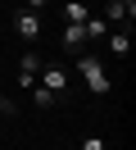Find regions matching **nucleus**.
Returning <instances> with one entry per match:
<instances>
[{"instance_id":"obj_1","label":"nucleus","mask_w":136,"mask_h":150,"mask_svg":"<svg viewBox=\"0 0 136 150\" xmlns=\"http://www.w3.org/2000/svg\"><path fill=\"white\" fill-rule=\"evenodd\" d=\"M73 59H77V77L91 86V96H100V100H104V96L113 91V77H109L104 59H100L95 50H82V55H73Z\"/></svg>"},{"instance_id":"obj_2","label":"nucleus","mask_w":136,"mask_h":150,"mask_svg":"<svg viewBox=\"0 0 136 150\" xmlns=\"http://www.w3.org/2000/svg\"><path fill=\"white\" fill-rule=\"evenodd\" d=\"M36 86H45L54 100H63V96H68V68H63V64H41Z\"/></svg>"},{"instance_id":"obj_3","label":"nucleus","mask_w":136,"mask_h":150,"mask_svg":"<svg viewBox=\"0 0 136 150\" xmlns=\"http://www.w3.org/2000/svg\"><path fill=\"white\" fill-rule=\"evenodd\" d=\"M41 64H45V59L36 55V50H27V55L18 59V91H32V86H36V73H41Z\"/></svg>"},{"instance_id":"obj_4","label":"nucleus","mask_w":136,"mask_h":150,"mask_svg":"<svg viewBox=\"0 0 136 150\" xmlns=\"http://www.w3.org/2000/svg\"><path fill=\"white\" fill-rule=\"evenodd\" d=\"M59 46L68 50V55H82V50H86V28H82V23H63L59 28Z\"/></svg>"},{"instance_id":"obj_5","label":"nucleus","mask_w":136,"mask_h":150,"mask_svg":"<svg viewBox=\"0 0 136 150\" xmlns=\"http://www.w3.org/2000/svg\"><path fill=\"white\" fill-rule=\"evenodd\" d=\"M14 32H18L23 41H36V37H41V14L18 9V14H14Z\"/></svg>"},{"instance_id":"obj_6","label":"nucleus","mask_w":136,"mask_h":150,"mask_svg":"<svg viewBox=\"0 0 136 150\" xmlns=\"http://www.w3.org/2000/svg\"><path fill=\"white\" fill-rule=\"evenodd\" d=\"M104 46H109V55H118V59H127V50H132V28H127V32H109V37H104Z\"/></svg>"},{"instance_id":"obj_7","label":"nucleus","mask_w":136,"mask_h":150,"mask_svg":"<svg viewBox=\"0 0 136 150\" xmlns=\"http://www.w3.org/2000/svg\"><path fill=\"white\" fill-rule=\"evenodd\" d=\"M86 18H91L86 0H68V5H63V23H86Z\"/></svg>"},{"instance_id":"obj_8","label":"nucleus","mask_w":136,"mask_h":150,"mask_svg":"<svg viewBox=\"0 0 136 150\" xmlns=\"http://www.w3.org/2000/svg\"><path fill=\"white\" fill-rule=\"evenodd\" d=\"M82 28H86V41H104V37H109V32H113V28H109V23H104V18H100V14H91V18H86V23H82Z\"/></svg>"},{"instance_id":"obj_9","label":"nucleus","mask_w":136,"mask_h":150,"mask_svg":"<svg viewBox=\"0 0 136 150\" xmlns=\"http://www.w3.org/2000/svg\"><path fill=\"white\" fill-rule=\"evenodd\" d=\"M100 18H104V23H109V28H118V23H123V18H127V23H132V14H127V9H123V5H118V0H104V14H100Z\"/></svg>"},{"instance_id":"obj_10","label":"nucleus","mask_w":136,"mask_h":150,"mask_svg":"<svg viewBox=\"0 0 136 150\" xmlns=\"http://www.w3.org/2000/svg\"><path fill=\"white\" fill-rule=\"evenodd\" d=\"M27 96H32V105H36V109H54V105H59V100H54L50 91H45V86H32Z\"/></svg>"},{"instance_id":"obj_11","label":"nucleus","mask_w":136,"mask_h":150,"mask_svg":"<svg viewBox=\"0 0 136 150\" xmlns=\"http://www.w3.org/2000/svg\"><path fill=\"white\" fill-rule=\"evenodd\" d=\"M82 150H109V146H104V137H86V141H82Z\"/></svg>"},{"instance_id":"obj_12","label":"nucleus","mask_w":136,"mask_h":150,"mask_svg":"<svg viewBox=\"0 0 136 150\" xmlns=\"http://www.w3.org/2000/svg\"><path fill=\"white\" fill-rule=\"evenodd\" d=\"M45 5H50V0H23V9H32V14H41Z\"/></svg>"},{"instance_id":"obj_13","label":"nucleus","mask_w":136,"mask_h":150,"mask_svg":"<svg viewBox=\"0 0 136 150\" xmlns=\"http://www.w3.org/2000/svg\"><path fill=\"white\" fill-rule=\"evenodd\" d=\"M9 114H14V105H0V123H5V118H9Z\"/></svg>"},{"instance_id":"obj_14","label":"nucleus","mask_w":136,"mask_h":150,"mask_svg":"<svg viewBox=\"0 0 136 150\" xmlns=\"http://www.w3.org/2000/svg\"><path fill=\"white\" fill-rule=\"evenodd\" d=\"M0 105H14V100H9V96H5V86H0Z\"/></svg>"}]
</instances>
